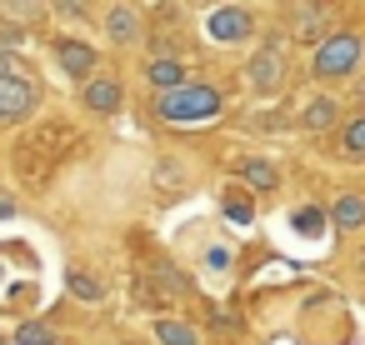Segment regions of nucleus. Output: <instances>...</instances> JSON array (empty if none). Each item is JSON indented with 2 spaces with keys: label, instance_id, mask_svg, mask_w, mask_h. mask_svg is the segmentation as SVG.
<instances>
[{
  "label": "nucleus",
  "instance_id": "nucleus-1",
  "mask_svg": "<svg viewBox=\"0 0 365 345\" xmlns=\"http://www.w3.org/2000/svg\"><path fill=\"white\" fill-rule=\"evenodd\" d=\"M155 110L165 120H210V115H220V91L215 86H175V91H160Z\"/></svg>",
  "mask_w": 365,
  "mask_h": 345
},
{
  "label": "nucleus",
  "instance_id": "nucleus-2",
  "mask_svg": "<svg viewBox=\"0 0 365 345\" xmlns=\"http://www.w3.org/2000/svg\"><path fill=\"white\" fill-rule=\"evenodd\" d=\"M355 61H360V36H330V41H320V51H315V76H320V81L350 76Z\"/></svg>",
  "mask_w": 365,
  "mask_h": 345
},
{
  "label": "nucleus",
  "instance_id": "nucleus-3",
  "mask_svg": "<svg viewBox=\"0 0 365 345\" xmlns=\"http://www.w3.org/2000/svg\"><path fill=\"white\" fill-rule=\"evenodd\" d=\"M245 76H250V86H255L260 96L280 91V86H285V51H280L275 41H270V46H260V56L250 61V71H245Z\"/></svg>",
  "mask_w": 365,
  "mask_h": 345
},
{
  "label": "nucleus",
  "instance_id": "nucleus-4",
  "mask_svg": "<svg viewBox=\"0 0 365 345\" xmlns=\"http://www.w3.org/2000/svg\"><path fill=\"white\" fill-rule=\"evenodd\" d=\"M31 105H36V86L31 81H21L16 71L0 76V120H21V115H31Z\"/></svg>",
  "mask_w": 365,
  "mask_h": 345
},
{
  "label": "nucleus",
  "instance_id": "nucleus-5",
  "mask_svg": "<svg viewBox=\"0 0 365 345\" xmlns=\"http://www.w3.org/2000/svg\"><path fill=\"white\" fill-rule=\"evenodd\" d=\"M205 31H210L215 41H225V46H230V41H245V36L255 31V21H250L240 6H220L215 16H205Z\"/></svg>",
  "mask_w": 365,
  "mask_h": 345
},
{
  "label": "nucleus",
  "instance_id": "nucleus-6",
  "mask_svg": "<svg viewBox=\"0 0 365 345\" xmlns=\"http://www.w3.org/2000/svg\"><path fill=\"white\" fill-rule=\"evenodd\" d=\"M56 61H61V71H66L71 81H91V76H96V51H91L86 41H61V46H56Z\"/></svg>",
  "mask_w": 365,
  "mask_h": 345
},
{
  "label": "nucleus",
  "instance_id": "nucleus-7",
  "mask_svg": "<svg viewBox=\"0 0 365 345\" xmlns=\"http://www.w3.org/2000/svg\"><path fill=\"white\" fill-rule=\"evenodd\" d=\"M106 31H110V41H115V46H135V41H140V16H135L130 6H110Z\"/></svg>",
  "mask_w": 365,
  "mask_h": 345
},
{
  "label": "nucleus",
  "instance_id": "nucleus-8",
  "mask_svg": "<svg viewBox=\"0 0 365 345\" xmlns=\"http://www.w3.org/2000/svg\"><path fill=\"white\" fill-rule=\"evenodd\" d=\"M240 175H245V185H250V190H260V195L280 185V170H275L270 160H260V155H250V160H240Z\"/></svg>",
  "mask_w": 365,
  "mask_h": 345
},
{
  "label": "nucleus",
  "instance_id": "nucleus-9",
  "mask_svg": "<svg viewBox=\"0 0 365 345\" xmlns=\"http://www.w3.org/2000/svg\"><path fill=\"white\" fill-rule=\"evenodd\" d=\"M86 105H91L96 115H110V110L120 105V86H115V81H86Z\"/></svg>",
  "mask_w": 365,
  "mask_h": 345
},
{
  "label": "nucleus",
  "instance_id": "nucleus-10",
  "mask_svg": "<svg viewBox=\"0 0 365 345\" xmlns=\"http://www.w3.org/2000/svg\"><path fill=\"white\" fill-rule=\"evenodd\" d=\"M145 76H150V86H155V91H175V86H185V81H180V61H175V56H155V61L145 66Z\"/></svg>",
  "mask_w": 365,
  "mask_h": 345
},
{
  "label": "nucleus",
  "instance_id": "nucleus-11",
  "mask_svg": "<svg viewBox=\"0 0 365 345\" xmlns=\"http://www.w3.org/2000/svg\"><path fill=\"white\" fill-rule=\"evenodd\" d=\"M155 340H160V345H200L195 325H185V320H160V325H155Z\"/></svg>",
  "mask_w": 365,
  "mask_h": 345
},
{
  "label": "nucleus",
  "instance_id": "nucleus-12",
  "mask_svg": "<svg viewBox=\"0 0 365 345\" xmlns=\"http://www.w3.org/2000/svg\"><path fill=\"white\" fill-rule=\"evenodd\" d=\"M0 16H11L16 26H31L46 16V0H0Z\"/></svg>",
  "mask_w": 365,
  "mask_h": 345
},
{
  "label": "nucleus",
  "instance_id": "nucleus-13",
  "mask_svg": "<svg viewBox=\"0 0 365 345\" xmlns=\"http://www.w3.org/2000/svg\"><path fill=\"white\" fill-rule=\"evenodd\" d=\"M360 220H365V200L360 195H340L335 200V225L340 230H360Z\"/></svg>",
  "mask_w": 365,
  "mask_h": 345
},
{
  "label": "nucleus",
  "instance_id": "nucleus-14",
  "mask_svg": "<svg viewBox=\"0 0 365 345\" xmlns=\"http://www.w3.org/2000/svg\"><path fill=\"white\" fill-rule=\"evenodd\" d=\"M320 31H325V11H320V6H300V11H295V36H300V41H315Z\"/></svg>",
  "mask_w": 365,
  "mask_h": 345
},
{
  "label": "nucleus",
  "instance_id": "nucleus-15",
  "mask_svg": "<svg viewBox=\"0 0 365 345\" xmlns=\"http://www.w3.org/2000/svg\"><path fill=\"white\" fill-rule=\"evenodd\" d=\"M335 115H340V110H335V101H330V96H320V101H310V110H305V130H330V125H335Z\"/></svg>",
  "mask_w": 365,
  "mask_h": 345
},
{
  "label": "nucleus",
  "instance_id": "nucleus-16",
  "mask_svg": "<svg viewBox=\"0 0 365 345\" xmlns=\"http://www.w3.org/2000/svg\"><path fill=\"white\" fill-rule=\"evenodd\" d=\"M340 145H345V155H350V160H360V155H365V115H355V120L345 125V140H340Z\"/></svg>",
  "mask_w": 365,
  "mask_h": 345
},
{
  "label": "nucleus",
  "instance_id": "nucleus-17",
  "mask_svg": "<svg viewBox=\"0 0 365 345\" xmlns=\"http://www.w3.org/2000/svg\"><path fill=\"white\" fill-rule=\"evenodd\" d=\"M71 290H76L81 300H101V280H96V275H81V270H71Z\"/></svg>",
  "mask_w": 365,
  "mask_h": 345
},
{
  "label": "nucleus",
  "instance_id": "nucleus-18",
  "mask_svg": "<svg viewBox=\"0 0 365 345\" xmlns=\"http://www.w3.org/2000/svg\"><path fill=\"white\" fill-rule=\"evenodd\" d=\"M225 215H230L235 225H250V220H255V205L240 200V195H230V200H225Z\"/></svg>",
  "mask_w": 365,
  "mask_h": 345
},
{
  "label": "nucleus",
  "instance_id": "nucleus-19",
  "mask_svg": "<svg viewBox=\"0 0 365 345\" xmlns=\"http://www.w3.org/2000/svg\"><path fill=\"white\" fill-rule=\"evenodd\" d=\"M295 230H300V235H320V230H325V215H320V210H295Z\"/></svg>",
  "mask_w": 365,
  "mask_h": 345
},
{
  "label": "nucleus",
  "instance_id": "nucleus-20",
  "mask_svg": "<svg viewBox=\"0 0 365 345\" xmlns=\"http://www.w3.org/2000/svg\"><path fill=\"white\" fill-rule=\"evenodd\" d=\"M21 345H51V325H41V320H31V325H21V335H16Z\"/></svg>",
  "mask_w": 365,
  "mask_h": 345
},
{
  "label": "nucleus",
  "instance_id": "nucleus-21",
  "mask_svg": "<svg viewBox=\"0 0 365 345\" xmlns=\"http://www.w3.org/2000/svg\"><path fill=\"white\" fill-rule=\"evenodd\" d=\"M51 6H56L66 21H86V0H51Z\"/></svg>",
  "mask_w": 365,
  "mask_h": 345
},
{
  "label": "nucleus",
  "instance_id": "nucleus-22",
  "mask_svg": "<svg viewBox=\"0 0 365 345\" xmlns=\"http://www.w3.org/2000/svg\"><path fill=\"white\" fill-rule=\"evenodd\" d=\"M11 215H16V195L0 190V220H11Z\"/></svg>",
  "mask_w": 365,
  "mask_h": 345
},
{
  "label": "nucleus",
  "instance_id": "nucleus-23",
  "mask_svg": "<svg viewBox=\"0 0 365 345\" xmlns=\"http://www.w3.org/2000/svg\"><path fill=\"white\" fill-rule=\"evenodd\" d=\"M0 76H11V56H6V46H0Z\"/></svg>",
  "mask_w": 365,
  "mask_h": 345
}]
</instances>
